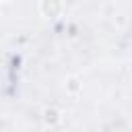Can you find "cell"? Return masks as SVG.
Here are the masks:
<instances>
[{"label": "cell", "instance_id": "obj_1", "mask_svg": "<svg viewBox=\"0 0 132 132\" xmlns=\"http://www.w3.org/2000/svg\"><path fill=\"white\" fill-rule=\"evenodd\" d=\"M62 8H64L62 0H41V2H39V10H41V14L47 16V19L60 16V14H62Z\"/></svg>", "mask_w": 132, "mask_h": 132}, {"label": "cell", "instance_id": "obj_2", "mask_svg": "<svg viewBox=\"0 0 132 132\" xmlns=\"http://www.w3.org/2000/svg\"><path fill=\"white\" fill-rule=\"evenodd\" d=\"M41 122H43L45 126H50V128L58 126V124L62 122V113H60V109L54 107V105L43 107V111H41Z\"/></svg>", "mask_w": 132, "mask_h": 132}, {"label": "cell", "instance_id": "obj_3", "mask_svg": "<svg viewBox=\"0 0 132 132\" xmlns=\"http://www.w3.org/2000/svg\"><path fill=\"white\" fill-rule=\"evenodd\" d=\"M64 87H66V93H70V95H78L80 89H82V82H80L78 76H68Z\"/></svg>", "mask_w": 132, "mask_h": 132}, {"label": "cell", "instance_id": "obj_4", "mask_svg": "<svg viewBox=\"0 0 132 132\" xmlns=\"http://www.w3.org/2000/svg\"><path fill=\"white\" fill-rule=\"evenodd\" d=\"M2 2H4V4H6V2H10V0H2Z\"/></svg>", "mask_w": 132, "mask_h": 132}]
</instances>
